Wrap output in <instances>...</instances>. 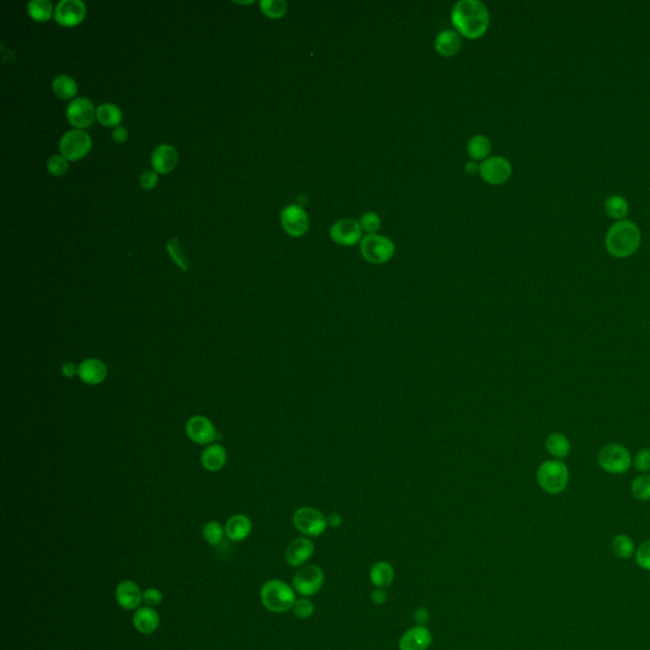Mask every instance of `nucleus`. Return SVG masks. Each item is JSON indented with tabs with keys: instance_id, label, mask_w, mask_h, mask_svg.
I'll list each match as a JSON object with an SVG mask.
<instances>
[{
	"instance_id": "1",
	"label": "nucleus",
	"mask_w": 650,
	"mask_h": 650,
	"mask_svg": "<svg viewBox=\"0 0 650 650\" xmlns=\"http://www.w3.org/2000/svg\"><path fill=\"white\" fill-rule=\"evenodd\" d=\"M489 10L483 1L460 0L451 10V22L456 32L469 40L484 36L489 28Z\"/></svg>"
},
{
	"instance_id": "2",
	"label": "nucleus",
	"mask_w": 650,
	"mask_h": 650,
	"mask_svg": "<svg viewBox=\"0 0 650 650\" xmlns=\"http://www.w3.org/2000/svg\"><path fill=\"white\" fill-rule=\"evenodd\" d=\"M640 243V229L635 222L630 220H620L612 224L604 239L607 253L619 259H624L636 253Z\"/></svg>"
},
{
	"instance_id": "3",
	"label": "nucleus",
	"mask_w": 650,
	"mask_h": 650,
	"mask_svg": "<svg viewBox=\"0 0 650 650\" xmlns=\"http://www.w3.org/2000/svg\"><path fill=\"white\" fill-rule=\"evenodd\" d=\"M297 597L294 588L281 579H270L263 584L261 601L263 606L275 613L293 610Z\"/></svg>"
},
{
	"instance_id": "4",
	"label": "nucleus",
	"mask_w": 650,
	"mask_h": 650,
	"mask_svg": "<svg viewBox=\"0 0 650 650\" xmlns=\"http://www.w3.org/2000/svg\"><path fill=\"white\" fill-rule=\"evenodd\" d=\"M569 469L563 460L544 461L536 473L540 488L551 495L563 493L569 484Z\"/></svg>"
},
{
	"instance_id": "5",
	"label": "nucleus",
	"mask_w": 650,
	"mask_h": 650,
	"mask_svg": "<svg viewBox=\"0 0 650 650\" xmlns=\"http://www.w3.org/2000/svg\"><path fill=\"white\" fill-rule=\"evenodd\" d=\"M597 462L600 468L607 474L622 475L631 468L633 457L625 446L620 444H609L603 446L598 452Z\"/></svg>"
},
{
	"instance_id": "6",
	"label": "nucleus",
	"mask_w": 650,
	"mask_h": 650,
	"mask_svg": "<svg viewBox=\"0 0 650 650\" xmlns=\"http://www.w3.org/2000/svg\"><path fill=\"white\" fill-rule=\"evenodd\" d=\"M360 250L367 262L371 264H382L388 262L394 257L395 244L391 239L385 235L368 234L361 240Z\"/></svg>"
},
{
	"instance_id": "7",
	"label": "nucleus",
	"mask_w": 650,
	"mask_h": 650,
	"mask_svg": "<svg viewBox=\"0 0 650 650\" xmlns=\"http://www.w3.org/2000/svg\"><path fill=\"white\" fill-rule=\"evenodd\" d=\"M325 574L320 567L315 564H306L302 567L293 579V588L296 595L302 597H313L320 592L324 586Z\"/></svg>"
},
{
	"instance_id": "8",
	"label": "nucleus",
	"mask_w": 650,
	"mask_h": 650,
	"mask_svg": "<svg viewBox=\"0 0 650 650\" xmlns=\"http://www.w3.org/2000/svg\"><path fill=\"white\" fill-rule=\"evenodd\" d=\"M294 524L306 538H317L326 530L328 520L315 508L302 507L295 512Z\"/></svg>"
},
{
	"instance_id": "9",
	"label": "nucleus",
	"mask_w": 650,
	"mask_h": 650,
	"mask_svg": "<svg viewBox=\"0 0 650 650\" xmlns=\"http://www.w3.org/2000/svg\"><path fill=\"white\" fill-rule=\"evenodd\" d=\"M92 146V139L83 130H70L66 131L60 139V151L63 157L69 160H78L87 155Z\"/></svg>"
},
{
	"instance_id": "10",
	"label": "nucleus",
	"mask_w": 650,
	"mask_h": 650,
	"mask_svg": "<svg viewBox=\"0 0 650 650\" xmlns=\"http://www.w3.org/2000/svg\"><path fill=\"white\" fill-rule=\"evenodd\" d=\"M281 224L284 230L294 238H302L310 228L309 216L300 205H288L281 211Z\"/></svg>"
},
{
	"instance_id": "11",
	"label": "nucleus",
	"mask_w": 650,
	"mask_h": 650,
	"mask_svg": "<svg viewBox=\"0 0 650 650\" xmlns=\"http://www.w3.org/2000/svg\"><path fill=\"white\" fill-rule=\"evenodd\" d=\"M484 182L492 186H500L507 182L512 175V164L503 157H491L480 163V172Z\"/></svg>"
},
{
	"instance_id": "12",
	"label": "nucleus",
	"mask_w": 650,
	"mask_h": 650,
	"mask_svg": "<svg viewBox=\"0 0 650 650\" xmlns=\"http://www.w3.org/2000/svg\"><path fill=\"white\" fill-rule=\"evenodd\" d=\"M329 235L338 246H352L361 243L362 229L360 221L353 219H341L331 226Z\"/></svg>"
},
{
	"instance_id": "13",
	"label": "nucleus",
	"mask_w": 650,
	"mask_h": 650,
	"mask_svg": "<svg viewBox=\"0 0 650 650\" xmlns=\"http://www.w3.org/2000/svg\"><path fill=\"white\" fill-rule=\"evenodd\" d=\"M66 117L74 126L84 128L93 124L95 117H97V110H95L90 99L86 97H78L68 104Z\"/></svg>"
},
{
	"instance_id": "14",
	"label": "nucleus",
	"mask_w": 650,
	"mask_h": 650,
	"mask_svg": "<svg viewBox=\"0 0 650 650\" xmlns=\"http://www.w3.org/2000/svg\"><path fill=\"white\" fill-rule=\"evenodd\" d=\"M314 551L315 545L309 538H297L286 549V563L294 568H302L314 555Z\"/></svg>"
},
{
	"instance_id": "15",
	"label": "nucleus",
	"mask_w": 650,
	"mask_h": 650,
	"mask_svg": "<svg viewBox=\"0 0 650 650\" xmlns=\"http://www.w3.org/2000/svg\"><path fill=\"white\" fill-rule=\"evenodd\" d=\"M86 4L81 0H61L57 3L54 16L63 26H75L86 17Z\"/></svg>"
},
{
	"instance_id": "16",
	"label": "nucleus",
	"mask_w": 650,
	"mask_h": 650,
	"mask_svg": "<svg viewBox=\"0 0 650 650\" xmlns=\"http://www.w3.org/2000/svg\"><path fill=\"white\" fill-rule=\"evenodd\" d=\"M186 432L190 441L199 444H208L216 440V429L206 417L196 415L187 422Z\"/></svg>"
},
{
	"instance_id": "17",
	"label": "nucleus",
	"mask_w": 650,
	"mask_h": 650,
	"mask_svg": "<svg viewBox=\"0 0 650 650\" xmlns=\"http://www.w3.org/2000/svg\"><path fill=\"white\" fill-rule=\"evenodd\" d=\"M432 644V634L426 627H413L402 635L399 650H427Z\"/></svg>"
},
{
	"instance_id": "18",
	"label": "nucleus",
	"mask_w": 650,
	"mask_h": 650,
	"mask_svg": "<svg viewBox=\"0 0 650 650\" xmlns=\"http://www.w3.org/2000/svg\"><path fill=\"white\" fill-rule=\"evenodd\" d=\"M144 592L132 580H124L116 588V600L125 610H135L143 602Z\"/></svg>"
},
{
	"instance_id": "19",
	"label": "nucleus",
	"mask_w": 650,
	"mask_h": 650,
	"mask_svg": "<svg viewBox=\"0 0 650 650\" xmlns=\"http://www.w3.org/2000/svg\"><path fill=\"white\" fill-rule=\"evenodd\" d=\"M178 163V152L175 146L169 144L159 145L151 154V164L158 173H169Z\"/></svg>"
},
{
	"instance_id": "20",
	"label": "nucleus",
	"mask_w": 650,
	"mask_h": 650,
	"mask_svg": "<svg viewBox=\"0 0 650 650\" xmlns=\"http://www.w3.org/2000/svg\"><path fill=\"white\" fill-rule=\"evenodd\" d=\"M78 375L88 385H98L104 382L107 376V367L98 358H88L78 367Z\"/></svg>"
},
{
	"instance_id": "21",
	"label": "nucleus",
	"mask_w": 650,
	"mask_h": 650,
	"mask_svg": "<svg viewBox=\"0 0 650 650\" xmlns=\"http://www.w3.org/2000/svg\"><path fill=\"white\" fill-rule=\"evenodd\" d=\"M461 45H462V40H461L460 35L452 30L440 32L435 40V50L437 54L444 57L456 55L460 51Z\"/></svg>"
},
{
	"instance_id": "22",
	"label": "nucleus",
	"mask_w": 650,
	"mask_h": 650,
	"mask_svg": "<svg viewBox=\"0 0 650 650\" xmlns=\"http://www.w3.org/2000/svg\"><path fill=\"white\" fill-rule=\"evenodd\" d=\"M132 621L139 633L149 635L157 631L160 619L158 612L152 610V607H140L136 610Z\"/></svg>"
},
{
	"instance_id": "23",
	"label": "nucleus",
	"mask_w": 650,
	"mask_h": 650,
	"mask_svg": "<svg viewBox=\"0 0 650 650\" xmlns=\"http://www.w3.org/2000/svg\"><path fill=\"white\" fill-rule=\"evenodd\" d=\"M545 447H546L549 455H551L555 460L567 459L569 456L571 450L569 438L563 433H559V432H553L546 437Z\"/></svg>"
},
{
	"instance_id": "24",
	"label": "nucleus",
	"mask_w": 650,
	"mask_h": 650,
	"mask_svg": "<svg viewBox=\"0 0 650 650\" xmlns=\"http://www.w3.org/2000/svg\"><path fill=\"white\" fill-rule=\"evenodd\" d=\"M395 578L394 567L388 562L381 560L373 564L370 571V580L375 588H386L391 586Z\"/></svg>"
},
{
	"instance_id": "25",
	"label": "nucleus",
	"mask_w": 650,
	"mask_h": 650,
	"mask_svg": "<svg viewBox=\"0 0 650 650\" xmlns=\"http://www.w3.org/2000/svg\"><path fill=\"white\" fill-rule=\"evenodd\" d=\"M250 531H252V522L244 515H233L225 527L226 536L235 542L246 540Z\"/></svg>"
},
{
	"instance_id": "26",
	"label": "nucleus",
	"mask_w": 650,
	"mask_h": 650,
	"mask_svg": "<svg viewBox=\"0 0 650 650\" xmlns=\"http://www.w3.org/2000/svg\"><path fill=\"white\" fill-rule=\"evenodd\" d=\"M226 462V451L221 444H211L201 455V464L208 471H217Z\"/></svg>"
},
{
	"instance_id": "27",
	"label": "nucleus",
	"mask_w": 650,
	"mask_h": 650,
	"mask_svg": "<svg viewBox=\"0 0 650 650\" xmlns=\"http://www.w3.org/2000/svg\"><path fill=\"white\" fill-rule=\"evenodd\" d=\"M491 152H492V143L486 136L475 135L469 140L468 154L473 160L483 161L485 159L489 158Z\"/></svg>"
},
{
	"instance_id": "28",
	"label": "nucleus",
	"mask_w": 650,
	"mask_h": 650,
	"mask_svg": "<svg viewBox=\"0 0 650 650\" xmlns=\"http://www.w3.org/2000/svg\"><path fill=\"white\" fill-rule=\"evenodd\" d=\"M611 550L619 559H630L631 556L635 555L636 546L633 539L627 535V533H618L613 536L611 541Z\"/></svg>"
},
{
	"instance_id": "29",
	"label": "nucleus",
	"mask_w": 650,
	"mask_h": 650,
	"mask_svg": "<svg viewBox=\"0 0 650 650\" xmlns=\"http://www.w3.org/2000/svg\"><path fill=\"white\" fill-rule=\"evenodd\" d=\"M52 90L57 97L68 99V98H72V95H77L78 84L72 77L61 74L52 80Z\"/></svg>"
},
{
	"instance_id": "30",
	"label": "nucleus",
	"mask_w": 650,
	"mask_h": 650,
	"mask_svg": "<svg viewBox=\"0 0 650 650\" xmlns=\"http://www.w3.org/2000/svg\"><path fill=\"white\" fill-rule=\"evenodd\" d=\"M97 119L106 126H119L122 119V112L116 104H102L97 108Z\"/></svg>"
},
{
	"instance_id": "31",
	"label": "nucleus",
	"mask_w": 650,
	"mask_h": 650,
	"mask_svg": "<svg viewBox=\"0 0 650 650\" xmlns=\"http://www.w3.org/2000/svg\"><path fill=\"white\" fill-rule=\"evenodd\" d=\"M604 208L610 217L616 219L619 221L624 220L629 214V204L627 199L620 195H612L610 197H607L604 202Z\"/></svg>"
},
{
	"instance_id": "32",
	"label": "nucleus",
	"mask_w": 650,
	"mask_h": 650,
	"mask_svg": "<svg viewBox=\"0 0 650 650\" xmlns=\"http://www.w3.org/2000/svg\"><path fill=\"white\" fill-rule=\"evenodd\" d=\"M631 494L640 502L650 500V474L644 473L635 477L631 483Z\"/></svg>"
},
{
	"instance_id": "33",
	"label": "nucleus",
	"mask_w": 650,
	"mask_h": 650,
	"mask_svg": "<svg viewBox=\"0 0 650 650\" xmlns=\"http://www.w3.org/2000/svg\"><path fill=\"white\" fill-rule=\"evenodd\" d=\"M28 13L36 21H48L52 14V3L50 0H31L27 4Z\"/></svg>"
},
{
	"instance_id": "34",
	"label": "nucleus",
	"mask_w": 650,
	"mask_h": 650,
	"mask_svg": "<svg viewBox=\"0 0 650 650\" xmlns=\"http://www.w3.org/2000/svg\"><path fill=\"white\" fill-rule=\"evenodd\" d=\"M263 13L270 18H281L287 12V3L285 0H261L259 3Z\"/></svg>"
},
{
	"instance_id": "35",
	"label": "nucleus",
	"mask_w": 650,
	"mask_h": 650,
	"mask_svg": "<svg viewBox=\"0 0 650 650\" xmlns=\"http://www.w3.org/2000/svg\"><path fill=\"white\" fill-rule=\"evenodd\" d=\"M167 249L169 254H170V257L173 258V261H175L183 270H188V261H187V257H186L184 250H183L182 246H181V243H179L178 239H169L167 243Z\"/></svg>"
},
{
	"instance_id": "36",
	"label": "nucleus",
	"mask_w": 650,
	"mask_h": 650,
	"mask_svg": "<svg viewBox=\"0 0 650 650\" xmlns=\"http://www.w3.org/2000/svg\"><path fill=\"white\" fill-rule=\"evenodd\" d=\"M360 225L362 231H365L366 235L377 234V231L381 229V217L375 211H367L361 216Z\"/></svg>"
},
{
	"instance_id": "37",
	"label": "nucleus",
	"mask_w": 650,
	"mask_h": 650,
	"mask_svg": "<svg viewBox=\"0 0 650 650\" xmlns=\"http://www.w3.org/2000/svg\"><path fill=\"white\" fill-rule=\"evenodd\" d=\"M293 612L297 619L308 620L314 615L315 612V606L309 597H302L297 598L293 607Z\"/></svg>"
},
{
	"instance_id": "38",
	"label": "nucleus",
	"mask_w": 650,
	"mask_h": 650,
	"mask_svg": "<svg viewBox=\"0 0 650 650\" xmlns=\"http://www.w3.org/2000/svg\"><path fill=\"white\" fill-rule=\"evenodd\" d=\"M204 538L210 545H219L224 538V529L219 522H208L204 529Z\"/></svg>"
},
{
	"instance_id": "39",
	"label": "nucleus",
	"mask_w": 650,
	"mask_h": 650,
	"mask_svg": "<svg viewBox=\"0 0 650 650\" xmlns=\"http://www.w3.org/2000/svg\"><path fill=\"white\" fill-rule=\"evenodd\" d=\"M635 562L642 571H650V540L642 542L636 547L635 551Z\"/></svg>"
},
{
	"instance_id": "40",
	"label": "nucleus",
	"mask_w": 650,
	"mask_h": 650,
	"mask_svg": "<svg viewBox=\"0 0 650 650\" xmlns=\"http://www.w3.org/2000/svg\"><path fill=\"white\" fill-rule=\"evenodd\" d=\"M68 159L63 155H52L48 160V169L51 175H63L68 170Z\"/></svg>"
},
{
	"instance_id": "41",
	"label": "nucleus",
	"mask_w": 650,
	"mask_h": 650,
	"mask_svg": "<svg viewBox=\"0 0 650 650\" xmlns=\"http://www.w3.org/2000/svg\"><path fill=\"white\" fill-rule=\"evenodd\" d=\"M633 465L639 473H648L650 471V449H642L636 452Z\"/></svg>"
},
{
	"instance_id": "42",
	"label": "nucleus",
	"mask_w": 650,
	"mask_h": 650,
	"mask_svg": "<svg viewBox=\"0 0 650 650\" xmlns=\"http://www.w3.org/2000/svg\"><path fill=\"white\" fill-rule=\"evenodd\" d=\"M143 602L148 604V607H155L163 602V593L157 588H148L144 591Z\"/></svg>"
},
{
	"instance_id": "43",
	"label": "nucleus",
	"mask_w": 650,
	"mask_h": 650,
	"mask_svg": "<svg viewBox=\"0 0 650 650\" xmlns=\"http://www.w3.org/2000/svg\"><path fill=\"white\" fill-rule=\"evenodd\" d=\"M158 179V172L157 170H145L143 175H140V184L144 188L150 190V188L157 186Z\"/></svg>"
},
{
	"instance_id": "44",
	"label": "nucleus",
	"mask_w": 650,
	"mask_h": 650,
	"mask_svg": "<svg viewBox=\"0 0 650 650\" xmlns=\"http://www.w3.org/2000/svg\"><path fill=\"white\" fill-rule=\"evenodd\" d=\"M413 618H414V621H415V625H417V627H427V624H429V619H431V613H429V611L427 610V609L420 607V609H417V610L414 611Z\"/></svg>"
},
{
	"instance_id": "45",
	"label": "nucleus",
	"mask_w": 650,
	"mask_h": 650,
	"mask_svg": "<svg viewBox=\"0 0 650 650\" xmlns=\"http://www.w3.org/2000/svg\"><path fill=\"white\" fill-rule=\"evenodd\" d=\"M388 592L385 588H375L371 593V601L375 604H384L388 602Z\"/></svg>"
},
{
	"instance_id": "46",
	"label": "nucleus",
	"mask_w": 650,
	"mask_h": 650,
	"mask_svg": "<svg viewBox=\"0 0 650 650\" xmlns=\"http://www.w3.org/2000/svg\"><path fill=\"white\" fill-rule=\"evenodd\" d=\"M127 136H128V132H127L126 128L124 126H116L113 128L112 131V139L116 141V143H124L126 141Z\"/></svg>"
},
{
	"instance_id": "47",
	"label": "nucleus",
	"mask_w": 650,
	"mask_h": 650,
	"mask_svg": "<svg viewBox=\"0 0 650 650\" xmlns=\"http://www.w3.org/2000/svg\"><path fill=\"white\" fill-rule=\"evenodd\" d=\"M61 373H63V376H66V377H72V376H75V375L78 373V368H77V366L72 364V362H68V364H65V365L63 366Z\"/></svg>"
},
{
	"instance_id": "48",
	"label": "nucleus",
	"mask_w": 650,
	"mask_h": 650,
	"mask_svg": "<svg viewBox=\"0 0 650 650\" xmlns=\"http://www.w3.org/2000/svg\"><path fill=\"white\" fill-rule=\"evenodd\" d=\"M465 170H466V173L470 175H479V172H480V164H479L477 161H475V160H470V161L466 163V166H465Z\"/></svg>"
},
{
	"instance_id": "49",
	"label": "nucleus",
	"mask_w": 650,
	"mask_h": 650,
	"mask_svg": "<svg viewBox=\"0 0 650 650\" xmlns=\"http://www.w3.org/2000/svg\"><path fill=\"white\" fill-rule=\"evenodd\" d=\"M326 520H328V524H331L332 527H338L342 524L341 515H337V513L329 515Z\"/></svg>"
}]
</instances>
